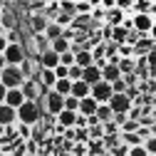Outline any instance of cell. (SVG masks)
Listing matches in <instances>:
<instances>
[{
  "label": "cell",
  "mask_w": 156,
  "mask_h": 156,
  "mask_svg": "<svg viewBox=\"0 0 156 156\" xmlns=\"http://www.w3.org/2000/svg\"><path fill=\"white\" fill-rule=\"evenodd\" d=\"M99 5H102L104 10H114V8H116V0H99Z\"/></svg>",
  "instance_id": "cell-33"
},
{
  "label": "cell",
  "mask_w": 156,
  "mask_h": 156,
  "mask_svg": "<svg viewBox=\"0 0 156 156\" xmlns=\"http://www.w3.org/2000/svg\"><path fill=\"white\" fill-rule=\"evenodd\" d=\"M12 124H17V109L0 104V126H12Z\"/></svg>",
  "instance_id": "cell-11"
},
{
  "label": "cell",
  "mask_w": 156,
  "mask_h": 156,
  "mask_svg": "<svg viewBox=\"0 0 156 156\" xmlns=\"http://www.w3.org/2000/svg\"><path fill=\"white\" fill-rule=\"evenodd\" d=\"M37 62H40L42 69H55L57 65H60V55L52 52V50H45V52L37 55Z\"/></svg>",
  "instance_id": "cell-9"
},
{
  "label": "cell",
  "mask_w": 156,
  "mask_h": 156,
  "mask_svg": "<svg viewBox=\"0 0 156 156\" xmlns=\"http://www.w3.org/2000/svg\"><path fill=\"white\" fill-rule=\"evenodd\" d=\"M149 40H154V45H156V20H154V25L149 30Z\"/></svg>",
  "instance_id": "cell-36"
},
{
  "label": "cell",
  "mask_w": 156,
  "mask_h": 156,
  "mask_svg": "<svg viewBox=\"0 0 156 156\" xmlns=\"http://www.w3.org/2000/svg\"><path fill=\"white\" fill-rule=\"evenodd\" d=\"M151 25H154V17L149 15V12H139L131 20V27L139 32V35H149V30H151Z\"/></svg>",
  "instance_id": "cell-8"
},
{
  "label": "cell",
  "mask_w": 156,
  "mask_h": 156,
  "mask_svg": "<svg viewBox=\"0 0 156 156\" xmlns=\"http://www.w3.org/2000/svg\"><path fill=\"white\" fill-rule=\"evenodd\" d=\"M69 94L77 97V99H84V97L92 94V84H87L84 80H77V82H72V92Z\"/></svg>",
  "instance_id": "cell-15"
},
{
  "label": "cell",
  "mask_w": 156,
  "mask_h": 156,
  "mask_svg": "<svg viewBox=\"0 0 156 156\" xmlns=\"http://www.w3.org/2000/svg\"><path fill=\"white\" fill-rule=\"evenodd\" d=\"M74 65L77 67H89V65H94V60H92V52L89 50H77L74 52Z\"/></svg>",
  "instance_id": "cell-18"
},
{
  "label": "cell",
  "mask_w": 156,
  "mask_h": 156,
  "mask_svg": "<svg viewBox=\"0 0 156 156\" xmlns=\"http://www.w3.org/2000/svg\"><path fill=\"white\" fill-rule=\"evenodd\" d=\"M69 47H72V40H67L65 35H62V37H57V40H52V42H50V50H52V52H57V55L67 52Z\"/></svg>",
  "instance_id": "cell-20"
},
{
  "label": "cell",
  "mask_w": 156,
  "mask_h": 156,
  "mask_svg": "<svg viewBox=\"0 0 156 156\" xmlns=\"http://www.w3.org/2000/svg\"><path fill=\"white\" fill-rule=\"evenodd\" d=\"M42 99H45V112L52 114V116H57V114L65 109V97H62V94H57L55 89H50V92L42 97Z\"/></svg>",
  "instance_id": "cell-4"
},
{
  "label": "cell",
  "mask_w": 156,
  "mask_h": 156,
  "mask_svg": "<svg viewBox=\"0 0 156 156\" xmlns=\"http://www.w3.org/2000/svg\"><path fill=\"white\" fill-rule=\"evenodd\" d=\"M77 124V112H69V109H62L60 114H57V126L62 129H69Z\"/></svg>",
  "instance_id": "cell-14"
},
{
  "label": "cell",
  "mask_w": 156,
  "mask_h": 156,
  "mask_svg": "<svg viewBox=\"0 0 156 156\" xmlns=\"http://www.w3.org/2000/svg\"><path fill=\"white\" fill-rule=\"evenodd\" d=\"M65 109H69V112H77L80 109V99H77V97H65Z\"/></svg>",
  "instance_id": "cell-28"
},
{
  "label": "cell",
  "mask_w": 156,
  "mask_h": 156,
  "mask_svg": "<svg viewBox=\"0 0 156 156\" xmlns=\"http://www.w3.org/2000/svg\"><path fill=\"white\" fill-rule=\"evenodd\" d=\"M82 80L87 82V84H97L102 80V69L97 67V65H89V67H84L82 69Z\"/></svg>",
  "instance_id": "cell-16"
},
{
  "label": "cell",
  "mask_w": 156,
  "mask_h": 156,
  "mask_svg": "<svg viewBox=\"0 0 156 156\" xmlns=\"http://www.w3.org/2000/svg\"><path fill=\"white\" fill-rule=\"evenodd\" d=\"M65 35V27L62 25H57V23H50L47 25V30H45V37L52 42V40H57V37H62Z\"/></svg>",
  "instance_id": "cell-21"
},
{
  "label": "cell",
  "mask_w": 156,
  "mask_h": 156,
  "mask_svg": "<svg viewBox=\"0 0 156 156\" xmlns=\"http://www.w3.org/2000/svg\"><path fill=\"white\" fill-rule=\"evenodd\" d=\"M0 72H3V69H0Z\"/></svg>",
  "instance_id": "cell-41"
},
{
  "label": "cell",
  "mask_w": 156,
  "mask_h": 156,
  "mask_svg": "<svg viewBox=\"0 0 156 156\" xmlns=\"http://www.w3.org/2000/svg\"><path fill=\"white\" fill-rule=\"evenodd\" d=\"M35 80L40 82V87H42L45 92H50V89L55 87V82H57V74H55V69H40V74H37Z\"/></svg>",
  "instance_id": "cell-12"
},
{
  "label": "cell",
  "mask_w": 156,
  "mask_h": 156,
  "mask_svg": "<svg viewBox=\"0 0 156 156\" xmlns=\"http://www.w3.org/2000/svg\"><path fill=\"white\" fill-rule=\"evenodd\" d=\"M0 82H3L8 89H17V87H23L25 82V74L20 67H15V65H8L3 72H0Z\"/></svg>",
  "instance_id": "cell-2"
},
{
  "label": "cell",
  "mask_w": 156,
  "mask_h": 156,
  "mask_svg": "<svg viewBox=\"0 0 156 156\" xmlns=\"http://www.w3.org/2000/svg\"><path fill=\"white\" fill-rule=\"evenodd\" d=\"M77 10H82V12H89V5H87V3H82V5H77Z\"/></svg>",
  "instance_id": "cell-39"
},
{
  "label": "cell",
  "mask_w": 156,
  "mask_h": 156,
  "mask_svg": "<svg viewBox=\"0 0 156 156\" xmlns=\"http://www.w3.org/2000/svg\"><path fill=\"white\" fill-rule=\"evenodd\" d=\"M25 102H27V99H25V94H23V89L17 87V89H8V94H5V102H3V104L12 107V109H20V107H23Z\"/></svg>",
  "instance_id": "cell-10"
},
{
  "label": "cell",
  "mask_w": 156,
  "mask_h": 156,
  "mask_svg": "<svg viewBox=\"0 0 156 156\" xmlns=\"http://www.w3.org/2000/svg\"><path fill=\"white\" fill-rule=\"evenodd\" d=\"M5 67H8V62H5V55L0 52V69H5Z\"/></svg>",
  "instance_id": "cell-38"
},
{
  "label": "cell",
  "mask_w": 156,
  "mask_h": 156,
  "mask_svg": "<svg viewBox=\"0 0 156 156\" xmlns=\"http://www.w3.org/2000/svg\"><path fill=\"white\" fill-rule=\"evenodd\" d=\"M124 37H126V27H122V30H114V40L119 42V45L124 42Z\"/></svg>",
  "instance_id": "cell-32"
},
{
  "label": "cell",
  "mask_w": 156,
  "mask_h": 156,
  "mask_svg": "<svg viewBox=\"0 0 156 156\" xmlns=\"http://www.w3.org/2000/svg\"><path fill=\"white\" fill-rule=\"evenodd\" d=\"M122 77H124V74H122L119 65H112V62H109V65H104V67H102V80H104V82H109V84H112V82H116V80H122Z\"/></svg>",
  "instance_id": "cell-13"
},
{
  "label": "cell",
  "mask_w": 156,
  "mask_h": 156,
  "mask_svg": "<svg viewBox=\"0 0 156 156\" xmlns=\"http://www.w3.org/2000/svg\"><path fill=\"white\" fill-rule=\"evenodd\" d=\"M144 149H146L149 156H156V136L154 134L149 136V139H144Z\"/></svg>",
  "instance_id": "cell-26"
},
{
  "label": "cell",
  "mask_w": 156,
  "mask_h": 156,
  "mask_svg": "<svg viewBox=\"0 0 156 156\" xmlns=\"http://www.w3.org/2000/svg\"><path fill=\"white\" fill-rule=\"evenodd\" d=\"M97 107H99V104H97L94 97H84V99H80V109H77V112L84 114V116H94Z\"/></svg>",
  "instance_id": "cell-17"
},
{
  "label": "cell",
  "mask_w": 156,
  "mask_h": 156,
  "mask_svg": "<svg viewBox=\"0 0 156 156\" xmlns=\"http://www.w3.org/2000/svg\"><path fill=\"white\" fill-rule=\"evenodd\" d=\"M35 47H37V55H40V52L50 50V40H47L45 35H35Z\"/></svg>",
  "instance_id": "cell-25"
},
{
  "label": "cell",
  "mask_w": 156,
  "mask_h": 156,
  "mask_svg": "<svg viewBox=\"0 0 156 156\" xmlns=\"http://www.w3.org/2000/svg\"><path fill=\"white\" fill-rule=\"evenodd\" d=\"M89 97H94L97 104H109V99L114 97V89H112V84H109V82L99 80L97 84H92V94H89Z\"/></svg>",
  "instance_id": "cell-5"
},
{
  "label": "cell",
  "mask_w": 156,
  "mask_h": 156,
  "mask_svg": "<svg viewBox=\"0 0 156 156\" xmlns=\"http://www.w3.org/2000/svg\"><path fill=\"white\" fill-rule=\"evenodd\" d=\"M47 25H50L47 17H42V15H35V17H32V30H35V35H45Z\"/></svg>",
  "instance_id": "cell-23"
},
{
  "label": "cell",
  "mask_w": 156,
  "mask_h": 156,
  "mask_svg": "<svg viewBox=\"0 0 156 156\" xmlns=\"http://www.w3.org/2000/svg\"><path fill=\"white\" fill-rule=\"evenodd\" d=\"M134 8V0H116V10H129Z\"/></svg>",
  "instance_id": "cell-31"
},
{
  "label": "cell",
  "mask_w": 156,
  "mask_h": 156,
  "mask_svg": "<svg viewBox=\"0 0 156 156\" xmlns=\"http://www.w3.org/2000/svg\"><path fill=\"white\" fill-rule=\"evenodd\" d=\"M126 156H149V154H146L144 144H139V146H129L126 149Z\"/></svg>",
  "instance_id": "cell-29"
},
{
  "label": "cell",
  "mask_w": 156,
  "mask_h": 156,
  "mask_svg": "<svg viewBox=\"0 0 156 156\" xmlns=\"http://www.w3.org/2000/svg\"><path fill=\"white\" fill-rule=\"evenodd\" d=\"M8 45H10V42H8V37H5V35H0V52H5Z\"/></svg>",
  "instance_id": "cell-37"
},
{
  "label": "cell",
  "mask_w": 156,
  "mask_h": 156,
  "mask_svg": "<svg viewBox=\"0 0 156 156\" xmlns=\"http://www.w3.org/2000/svg\"><path fill=\"white\" fill-rule=\"evenodd\" d=\"M109 107H112L114 114H129V109L134 107V102H131L129 94H114L109 99Z\"/></svg>",
  "instance_id": "cell-6"
},
{
  "label": "cell",
  "mask_w": 156,
  "mask_h": 156,
  "mask_svg": "<svg viewBox=\"0 0 156 156\" xmlns=\"http://www.w3.org/2000/svg\"><path fill=\"white\" fill-rule=\"evenodd\" d=\"M52 89H55L57 94H62V97H69V92H72V80H67V77H65V80H57Z\"/></svg>",
  "instance_id": "cell-22"
},
{
  "label": "cell",
  "mask_w": 156,
  "mask_h": 156,
  "mask_svg": "<svg viewBox=\"0 0 156 156\" xmlns=\"http://www.w3.org/2000/svg\"><path fill=\"white\" fill-rule=\"evenodd\" d=\"M3 55H5V62H8V65L20 67V65L25 62V57H27V50L23 47V42H10Z\"/></svg>",
  "instance_id": "cell-3"
},
{
  "label": "cell",
  "mask_w": 156,
  "mask_h": 156,
  "mask_svg": "<svg viewBox=\"0 0 156 156\" xmlns=\"http://www.w3.org/2000/svg\"><path fill=\"white\" fill-rule=\"evenodd\" d=\"M94 116H97V122H99V124H107V122L114 119V112H112L109 104H99V107H97V112H94Z\"/></svg>",
  "instance_id": "cell-19"
},
{
  "label": "cell",
  "mask_w": 156,
  "mask_h": 156,
  "mask_svg": "<svg viewBox=\"0 0 156 156\" xmlns=\"http://www.w3.org/2000/svg\"><path fill=\"white\" fill-rule=\"evenodd\" d=\"M60 65H65V67H72L74 65V52L72 50H67V52L60 55Z\"/></svg>",
  "instance_id": "cell-27"
},
{
  "label": "cell",
  "mask_w": 156,
  "mask_h": 156,
  "mask_svg": "<svg viewBox=\"0 0 156 156\" xmlns=\"http://www.w3.org/2000/svg\"><path fill=\"white\" fill-rule=\"evenodd\" d=\"M5 94H8V87H5L3 82H0V104H3V102H5Z\"/></svg>",
  "instance_id": "cell-35"
},
{
  "label": "cell",
  "mask_w": 156,
  "mask_h": 156,
  "mask_svg": "<svg viewBox=\"0 0 156 156\" xmlns=\"http://www.w3.org/2000/svg\"><path fill=\"white\" fill-rule=\"evenodd\" d=\"M20 89H23V94H25V99H30V102H37V97L42 99V97L47 94V92L40 87V82H37V80H25Z\"/></svg>",
  "instance_id": "cell-7"
},
{
  "label": "cell",
  "mask_w": 156,
  "mask_h": 156,
  "mask_svg": "<svg viewBox=\"0 0 156 156\" xmlns=\"http://www.w3.org/2000/svg\"><path fill=\"white\" fill-rule=\"evenodd\" d=\"M69 80H72V82H77V80H82V67H77V65H72V67H69Z\"/></svg>",
  "instance_id": "cell-30"
},
{
  "label": "cell",
  "mask_w": 156,
  "mask_h": 156,
  "mask_svg": "<svg viewBox=\"0 0 156 156\" xmlns=\"http://www.w3.org/2000/svg\"><path fill=\"white\" fill-rule=\"evenodd\" d=\"M122 141L126 144V146H139V144H144V139L136 131H126V134H122Z\"/></svg>",
  "instance_id": "cell-24"
},
{
  "label": "cell",
  "mask_w": 156,
  "mask_h": 156,
  "mask_svg": "<svg viewBox=\"0 0 156 156\" xmlns=\"http://www.w3.org/2000/svg\"><path fill=\"white\" fill-rule=\"evenodd\" d=\"M0 156H5V151H3V149H0Z\"/></svg>",
  "instance_id": "cell-40"
},
{
  "label": "cell",
  "mask_w": 156,
  "mask_h": 156,
  "mask_svg": "<svg viewBox=\"0 0 156 156\" xmlns=\"http://www.w3.org/2000/svg\"><path fill=\"white\" fill-rule=\"evenodd\" d=\"M42 119V112H40V102H25L20 109H17V122L20 124H27V126H35V124H40Z\"/></svg>",
  "instance_id": "cell-1"
},
{
  "label": "cell",
  "mask_w": 156,
  "mask_h": 156,
  "mask_svg": "<svg viewBox=\"0 0 156 156\" xmlns=\"http://www.w3.org/2000/svg\"><path fill=\"white\" fill-rule=\"evenodd\" d=\"M74 126H89V124H87V116L77 112V124H74Z\"/></svg>",
  "instance_id": "cell-34"
}]
</instances>
